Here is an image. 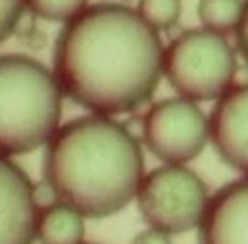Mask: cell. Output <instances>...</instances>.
Returning a JSON list of instances; mask_svg holds the SVG:
<instances>
[{
  "instance_id": "cell-1",
  "label": "cell",
  "mask_w": 248,
  "mask_h": 244,
  "mask_svg": "<svg viewBox=\"0 0 248 244\" xmlns=\"http://www.w3.org/2000/svg\"><path fill=\"white\" fill-rule=\"evenodd\" d=\"M157 31L124 4H94L63 26L55 46V77L77 105L118 116L153 98L163 74Z\"/></svg>"
},
{
  "instance_id": "cell-2",
  "label": "cell",
  "mask_w": 248,
  "mask_h": 244,
  "mask_svg": "<svg viewBox=\"0 0 248 244\" xmlns=\"http://www.w3.org/2000/svg\"><path fill=\"white\" fill-rule=\"evenodd\" d=\"M46 146L44 181L83 216L107 218L137 198L146 177L141 148L113 118H77L59 127Z\"/></svg>"
},
{
  "instance_id": "cell-3",
  "label": "cell",
  "mask_w": 248,
  "mask_h": 244,
  "mask_svg": "<svg viewBox=\"0 0 248 244\" xmlns=\"http://www.w3.org/2000/svg\"><path fill=\"white\" fill-rule=\"evenodd\" d=\"M61 90L55 72L26 55H0V155H24L59 131Z\"/></svg>"
},
{
  "instance_id": "cell-4",
  "label": "cell",
  "mask_w": 248,
  "mask_h": 244,
  "mask_svg": "<svg viewBox=\"0 0 248 244\" xmlns=\"http://www.w3.org/2000/svg\"><path fill=\"white\" fill-rule=\"evenodd\" d=\"M237 61L224 35L207 29L181 33L163 57V74L181 98L220 100L233 87Z\"/></svg>"
},
{
  "instance_id": "cell-5",
  "label": "cell",
  "mask_w": 248,
  "mask_h": 244,
  "mask_svg": "<svg viewBox=\"0 0 248 244\" xmlns=\"http://www.w3.org/2000/svg\"><path fill=\"white\" fill-rule=\"evenodd\" d=\"M209 198L207 185L196 172L166 163L144 177L137 207L150 227L172 236L201 227Z\"/></svg>"
},
{
  "instance_id": "cell-6",
  "label": "cell",
  "mask_w": 248,
  "mask_h": 244,
  "mask_svg": "<svg viewBox=\"0 0 248 244\" xmlns=\"http://www.w3.org/2000/svg\"><path fill=\"white\" fill-rule=\"evenodd\" d=\"M141 133L150 153L172 166H185L192 162L211 140L209 118L187 98L155 103L144 118Z\"/></svg>"
},
{
  "instance_id": "cell-7",
  "label": "cell",
  "mask_w": 248,
  "mask_h": 244,
  "mask_svg": "<svg viewBox=\"0 0 248 244\" xmlns=\"http://www.w3.org/2000/svg\"><path fill=\"white\" fill-rule=\"evenodd\" d=\"M37 218L35 185L17 163L0 155V244H35Z\"/></svg>"
},
{
  "instance_id": "cell-8",
  "label": "cell",
  "mask_w": 248,
  "mask_h": 244,
  "mask_svg": "<svg viewBox=\"0 0 248 244\" xmlns=\"http://www.w3.org/2000/svg\"><path fill=\"white\" fill-rule=\"evenodd\" d=\"M209 135L220 159L248 177V83L231 87L216 103Z\"/></svg>"
},
{
  "instance_id": "cell-9",
  "label": "cell",
  "mask_w": 248,
  "mask_h": 244,
  "mask_svg": "<svg viewBox=\"0 0 248 244\" xmlns=\"http://www.w3.org/2000/svg\"><path fill=\"white\" fill-rule=\"evenodd\" d=\"M198 244H248V177L227 183L209 198Z\"/></svg>"
},
{
  "instance_id": "cell-10",
  "label": "cell",
  "mask_w": 248,
  "mask_h": 244,
  "mask_svg": "<svg viewBox=\"0 0 248 244\" xmlns=\"http://www.w3.org/2000/svg\"><path fill=\"white\" fill-rule=\"evenodd\" d=\"M85 238V216L68 203H52L39 210L37 240L42 244H83Z\"/></svg>"
},
{
  "instance_id": "cell-11",
  "label": "cell",
  "mask_w": 248,
  "mask_h": 244,
  "mask_svg": "<svg viewBox=\"0 0 248 244\" xmlns=\"http://www.w3.org/2000/svg\"><path fill=\"white\" fill-rule=\"evenodd\" d=\"M244 0H198V20L202 29L211 33H237L244 17Z\"/></svg>"
},
{
  "instance_id": "cell-12",
  "label": "cell",
  "mask_w": 248,
  "mask_h": 244,
  "mask_svg": "<svg viewBox=\"0 0 248 244\" xmlns=\"http://www.w3.org/2000/svg\"><path fill=\"white\" fill-rule=\"evenodd\" d=\"M181 9V0H140L137 13L155 31H166L179 22Z\"/></svg>"
},
{
  "instance_id": "cell-13",
  "label": "cell",
  "mask_w": 248,
  "mask_h": 244,
  "mask_svg": "<svg viewBox=\"0 0 248 244\" xmlns=\"http://www.w3.org/2000/svg\"><path fill=\"white\" fill-rule=\"evenodd\" d=\"M26 7L37 17H44L48 22H63L83 13L87 9V0H26Z\"/></svg>"
},
{
  "instance_id": "cell-14",
  "label": "cell",
  "mask_w": 248,
  "mask_h": 244,
  "mask_svg": "<svg viewBox=\"0 0 248 244\" xmlns=\"http://www.w3.org/2000/svg\"><path fill=\"white\" fill-rule=\"evenodd\" d=\"M26 0H0V44L17 29Z\"/></svg>"
},
{
  "instance_id": "cell-15",
  "label": "cell",
  "mask_w": 248,
  "mask_h": 244,
  "mask_svg": "<svg viewBox=\"0 0 248 244\" xmlns=\"http://www.w3.org/2000/svg\"><path fill=\"white\" fill-rule=\"evenodd\" d=\"M131 244H172V240H170V233L150 227V229H146V231L137 233Z\"/></svg>"
},
{
  "instance_id": "cell-16",
  "label": "cell",
  "mask_w": 248,
  "mask_h": 244,
  "mask_svg": "<svg viewBox=\"0 0 248 244\" xmlns=\"http://www.w3.org/2000/svg\"><path fill=\"white\" fill-rule=\"evenodd\" d=\"M237 48H240L242 57L248 64V0H246V7H244V17H242V24L237 29Z\"/></svg>"
}]
</instances>
